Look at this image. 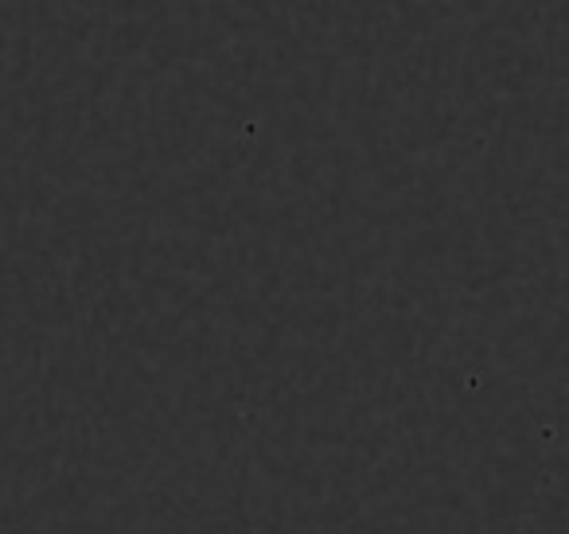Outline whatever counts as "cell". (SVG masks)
Returning a JSON list of instances; mask_svg holds the SVG:
<instances>
[]
</instances>
